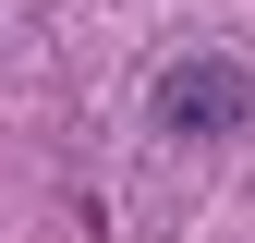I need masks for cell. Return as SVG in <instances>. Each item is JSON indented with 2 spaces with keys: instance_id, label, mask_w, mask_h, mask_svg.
<instances>
[{
  "instance_id": "1",
  "label": "cell",
  "mask_w": 255,
  "mask_h": 243,
  "mask_svg": "<svg viewBox=\"0 0 255 243\" xmlns=\"http://www.w3.org/2000/svg\"><path fill=\"white\" fill-rule=\"evenodd\" d=\"M231 122H255V85H243V61H170L158 73V134H231Z\"/></svg>"
}]
</instances>
